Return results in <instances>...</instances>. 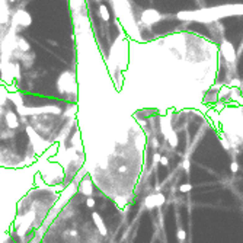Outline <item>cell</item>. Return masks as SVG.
Instances as JSON below:
<instances>
[{
  "instance_id": "10",
  "label": "cell",
  "mask_w": 243,
  "mask_h": 243,
  "mask_svg": "<svg viewBox=\"0 0 243 243\" xmlns=\"http://www.w3.org/2000/svg\"><path fill=\"white\" fill-rule=\"evenodd\" d=\"M92 220H93V223H95V226L98 227V230H99V234H102V236H106L108 234V229H106V224L104 223V220H102V217H100L96 211H93L92 213Z\"/></svg>"
},
{
  "instance_id": "22",
  "label": "cell",
  "mask_w": 243,
  "mask_h": 243,
  "mask_svg": "<svg viewBox=\"0 0 243 243\" xmlns=\"http://www.w3.org/2000/svg\"><path fill=\"white\" fill-rule=\"evenodd\" d=\"M159 163H160L162 166H167V165H169V159H167L165 154H160V162Z\"/></svg>"
},
{
  "instance_id": "13",
  "label": "cell",
  "mask_w": 243,
  "mask_h": 243,
  "mask_svg": "<svg viewBox=\"0 0 243 243\" xmlns=\"http://www.w3.org/2000/svg\"><path fill=\"white\" fill-rule=\"evenodd\" d=\"M16 48L22 51V53H29L31 51V44L24 38V37H18L16 38Z\"/></svg>"
},
{
  "instance_id": "2",
  "label": "cell",
  "mask_w": 243,
  "mask_h": 243,
  "mask_svg": "<svg viewBox=\"0 0 243 243\" xmlns=\"http://www.w3.org/2000/svg\"><path fill=\"white\" fill-rule=\"evenodd\" d=\"M55 87H57V91L60 92L61 96L77 98V80L73 72H68V70L63 72L58 76L57 82H55Z\"/></svg>"
},
{
  "instance_id": "7",
  "label": "cell",
  "mask_w": 243,
  "mask_h": 243,
  "mask_svg": "<svg viewBox=\"0 0 243 243\" xmlns=\"http://www.w3.org/2000/svg\"><path fill=\"white\" fill-rule=\"evenodd\" d=\"M5 122L10 130H18L19 128V124H20V119H19L18 112H15V111H6L5 112Z\"/></svg>"
},
{
  "instance_id": "12",
  "label": "cell",
  "mask_w": 243,
  "mask_h": 243,
  "mask_svg": "<svg viewBox=\"0 0 243 243\" xmlns=\"http://www.w3.org/2000/svg\"><path fill=\"white\" fill-rule=\"evenodd\" d=\"M7 98H9V100L15 105V108L25 105V104H24V96H22V93H20V92H18V91L9 92V93H7Z\"/></svg>"
},
{
  "instance_id": "20",
  "label": "cell",
  "mask_w": 243,
  "mask_h": 243,
  "mask_svg": "<svg viewBox=\"0 0 243 243\" xmlns=\"http://www.w3.org/2000/svg\"><path fill=\"white\" fill-rule=\"evenodd\" d=\"M15 79L20 80V64L19 63H15Z\"/></svg>"
},
{
  "instance_id": "24",
  "label": "cell",
  "mask_w": 243,
  "mask_h": 243,
  "mask_svg": "<svg viewBox=\"0 0 243 243\" xmlns=\"http://www.w3.org/2000/svg\"><path fill=\"white\" fill-rule=\"evenodd\" d=\"M189 167H191V162L188 159H185V160H183V169H185V172L188 175H189Z\"/></svg>"
},
{
  "instance_id": "4",
  "label": "cell",
  "mask_w": 243,
  "mask_h": 243,
  "mask_svg": "<svg viewBox=\"0 0 243 243\" xmlns=\"http://www.w3.org/2000/svg\"><path fill=\"white\" fill-rule=\"evenodd\" d=\"M26 134H28V137H29V140H31V143H32V146H33V150H35L37 154H42L48 148L50 143H45L44 137H39L38 133H37L31 125H26Z\"/></svg>"
},
{
  "instance_id": "17",
  "label": "cell",
  "mask_w": 243,
  "mask_h": 243,
  "mask_svg": "<svg viewBox=\"0 0 243 243\" xmlns=\"http://www.w3.org/2000/svg\"><path fill=\"white\" fill-rule=\"evenodd\" d=\"M185 239H186L185 230L182 229V226L179 224V226H178V240H179V243H185Z\"/></svg>"
},
{
  "instance_id": "18",
  "label": "cell",
  "mask_w": 243,
  "mask_h": 243,
  "mask_svg": "<svg viewBox=\"0 0 243 243\" xmlns=\"http://www.w3.org/2000/svg\"><path fill=\"white\" fill-rule=\"evenodd\" d=\"M95 205H96L95 198H92V197H87V198H86V207H87V208L93 210V208H95Z\"/></svg>"
},
{
  "instance_id": "14",
  "label": "cell",
  "mask_w": 243,
  "mask_h": 243,
  "mask_svg": "<svg viewBox=\"0 0 243 243\" xmlns=\"http://www.w3.org/2000/svg\"><path fill=\"white\" fill-rule=\"evenodd\" d=\"M22 64H24L25 68H29V67L33 64V61H35V54L32 53V51H29V53H24V55H22Z\"/></svg>"
},
{
  "instance_id": "5",
  "label": "cell",
  "mask_w": 243,
  "mask_h": 243,
  "mask_svg": "<svg viewBox=\"0 0 243 243\" xmlns=\"http://www.w3.org/2000/svg\"><path fill=\"white\" fill-rule=\"evenodd\" d=\"M220 51H221V55L223 58H226L229 63L234 64L236 60H237V53H236V50H234L233 44L229 42L227 39H223L221 44H220Z\"/></svg>"
},
{
  "instance_id": "19",
  "label": "cell",
  "mask_w": 243,
  "mask_h": 243,
  "mask_svg": "<svg viewBox=\"0 0 243 243\" xmlns=\"http://www.w3.org/2000/svg\"><path fill=\"white\" fill-rule=\"evenodd\" d=\"M220 141H221V144H223V147L226 148V150H230V148H232V143H229V140L224 137V135H221Z\"/></svg>"
},
{
  "instance_id": "9",
  "label": "cell",
  "mask_w": 243,
  "mask_h": 243,
  "mask_svg": "<svg viewBox=\"0 0 243 243\" xmlns=\"http://www.w3.org/2000/svg\"><path fill=\"white\" fill-rule=\"evenodd\" d=\"M79 192L85 197H92V194H93V183H92V179L89 178V175H86L85 179L79 183Z\"/></svg>"
},
{
  "instance_id": "25",
  "label": "cell",
  "mask_w": 243,
  "mask_h": 243,
  "mask_svg": "<svg viewBox=\"0 0 243 243\" xmlns=\"http://www.w3.org/2000/svg\"><path fill=\"white\" fill-rule=\"evenodd\" d=\"M232 86H240V80L239 79H233V80L230 82V87Z\"/></svg>"
},
{
  "instance_id": "6",
  "label": "cell",
  "mask_w": 243,
  "mask_h": 243,
  "mask_svg": "<svg viewBox=\"0 0 243 243\" xmlns=\"http://www.w3.org/2000/svg\"><path fill=\"white\" fill-rule=\"evenodd\" d=\"M162 18H163L162 15L154 9H147L141 13V22H143V24H147V25L156 24L159 20H162Z\"/></svg>"
},
{
  "instance_id": "23",
  "label": "cell",
  "mask_w": 243,
  "mask_h": 243,
  "mask_svg": "<svg viewBox=\"0 0 243 243\" xmlns=\"http://www.w3.org/2000/svg\"><path fill=\"white\" fill-rule=\"evenodd\" d=\"M230 170L233 172V173H237L239 165H237V162H236V160H233V162H232V165H230Z\"/></svg>"
},
{
  "instance_id": "15",
  "label": "cell",
  "mask_w": 243,
  "mask_h": 243,
  "mask_svg": "<svg viewBox=\"0 0 243 243\" xmlns=\"http://www.w3.org/2000/svg\"><path fill=\"white\" fill-rule=\"evenodd\" d=\"M7 87H6V85L2 82L0 83V106L2 108H5L6 104H7V100H9V98H7Z\"/></svg>"
},
{
  "instance_id": "11",
  "label": "cell",
  "mask_w": 243,
  "mask_h": 243,
  "mask_svg": "<svg viewBox=\"0 0 243 243\" xmlns=\"http://www.w3.org/2000/svg\"><path fill=\"white\" fill-rule=\"evenodd\" d=\"M7 3H9V0H0V24L2 25H7V20L10 16Z\"/></svg>"
},
{
  "instance_id": "21",
  "label": "cell",
  "mask_w": 243,
  "mask_h": 243,
  "mask_svg": "<svg viewBox=\"0 0 243 243\" xmlns=\"http://www.w3.org/2000/svg\"><path fill=\"white\" fill-rule=\"evenodd\" d=\"M191 189H192V185H191V183H182V185L179 186V191H181V192H189Z\"/></svg>"
},
{
  "instance_id": "8",
  "label": "cell",
  "mask_w": 243,
  "mask_h": 243,
  "mask_svg": "<svg viewBox=\"0 0 243 243\" xmlns=\"http://www.w3.org/2000/svg\"><path fill=\"white\" fill-rule=\"evenodd\" d=\"M146 208L147 210H153L156 207H162L165 204V197L162 194H153V195H148L146 198Z\"/></svg>"
},
{
  "instance_id": "3",
  "label": "cell",
  "mask_w": 243,
  "mask_h": 243,
  "mask_svg": "<svg viewBox=\"0 0 243 243\" xmlns=\"http://www.w3.org/2000/svg\"><path fill=\"white\" fill-rule=\"evenodd\" d=\"M31 24H32V18H31V15L24 9L16 10V12L12 15V18H10V28L13 29L16 33L22 32L24 29L31 26Z\"/></svg>"
},
{
  "instance_id": "1",
  "label": "cell",
  "mask_w": 243,
  "mask_h": 243,
  "mask_svg": "<svg viewBox=\"0 0 243 243\" xmlns=\"http://www.w3.org/2000/svg\"><path fill=\"white\" fill-rule=\"evenodd\" d=\"M239 15H243V5H226L202 10H186V12H179L176 18L181 20H197L202 24H211L220 18L239 16Z\"/></svg>"
},
{
  "instance_id": "16",
  "label": "cell",
  "mask_w": 243,
  "mask_h": 243,
  "mask_svg": "<svg viewBox=\"0 0 243 243\" xmlns=\"http://www.w3.org/2000/svg\"><path fill=\"white\" fill-rule=\"evenodd\" d=\"M99 13H100V16H102V19L105 20V22H108L109 20V12H108V9H106V6H104V5H100L99 6Z\"/></svg>"
}]
</instances>
